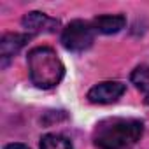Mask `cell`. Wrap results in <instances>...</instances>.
<instances>
[{
	"mask_svg": "<svg viewBox=\"0 0 149 149\" xmlns=\"http://www.w3.org/2000/svg\"><path fill=\"white\" fill-rule=\"evenodd\" d=\"M144 125L132 118H107L93 132L95 146L100 149H130L142 137Z\"/></svg>",
	"mask_w": 149,
	"mask_h": 149,
	"instance_id": "obj_1",
	"label": "cell"
},
{
	"mask_svg": "<svg viewBox=\"0 0 149 149\" xmlns=\"http://www.w3.org/2000/svg\"><path fill=\"white\" fill-rule=\"evenodd\" d=\"M28 70L30 79L37 88L49 90L60 84L65 76V67L54 49L51 47H33L28 53Z\"/></svg>",
	"mask_w": 149,
	"mask_h": 149,
	"instance_id": "obj_2",
	"label": "cell"
},
{
	"mask_svg": "<svg viewBox=\"0 0 149 149\" xmlns=\"http://www.w3.org/2000/svg\"><path fill=\"white\" fill-rule=\"evenodd\" d=\"M93 40H95L93 25L88 23V21H81V19L68 23L63 28V33H61L63 47L68 49V51H74V53L86 51L88 47H91Z\"/></svg>",
	"mask_w": 149,
	"mask_h": 149,
	"instance_id": "obj_3",
	"label": "cell"
},
{
	"mask_svg": "<svg viewBox=\"0 0 149 149\" xmlns=\"http://www.w3.org/2000/svg\"><path fill=\"white\" fill-rule=\"evenodd\" d=\"M125 90L126 86L119 81L98 83L88 91V100L91 104H112L125 93Z\"/></svg>",
	"mask_w": 149,
	"mask_h": 149,
	"instance_id": "obj_4",
	"label": "cell"
},
{
	"mask_svg": "<svg viewBox=\"0 0 149 149\" xmlns=\"http://www.w3.org/2000/svg\"><path fill=\"white\" fill-rule=\"evenodd\" d=\"M21 25L32 33H51V32H56V28L60 26V21L44 13L33 11L23 16Z\"/></svg>",
	"mask_w": 149,
	"mask_h": 149,
	"instance_id": "obj_5",
	"label": "cell"
},
{
	"mask_svg": "<svg viewBox=\"0 0 149 149\" xmlns=\"http://www.w3.org/2000/svg\"><path fill=\"white\" fill-rule=\"evenodd\" d=\"M30 40V35L26 33H7L0 40V58H2V65L6 67L9 58H13L26 42Z\"/></svg>",
	"mask_w": 149,
	"mask_h": 149,
	"instance_id": "obj_6",
	"label": "cell"
},
{
	"mask_svg": "<svg viewBox=\"0 0 149 149\" xmlns=\"http://www.w3.org/2000/svg\"><path fill=\"white\" fill-rule=\"evenodd\" d=\"M91 25H93L95 32L111 35V33H118L121 28H125L126 19L121 14H104V16H97Z\"/></svg>",
	"mask_w": 149,
	"mask_h": 149,
	"instance_id": "obj_7",
	"label": "cell"
},
{
	"mask_svg": "<svg viewBox=\"0 0 149 149\" xmlns=\"http://www.w3.org/2000/svg\"><path fill=\"white\" fill-rule=\"evenodd\" d=\"M132 83L135 84L137 90L144 95V102L149 104V67L147 65H139L130 76Z\"/></svg>",
	"mask_w": 149,
	"mask_h": 149,
	"instance_id": "obj_8",
	"label": "cell"
},
{
	"mask_svg": "<svg viewBox=\"0 0 149 149\" xmlns=\"http://www.w3.org/2000/svg\"><path fill=\"white\" fill-rule=\"evenodd\" d=\"M40 149H74L72 142L60 133H47L40 139Z\"/></svg>",
	"mask_w": 149,
	"mask_h": 149,
	"instance_id": "obj_9",
	"label": "cell"
},
{
	"mask_svg": "<svg viewBox=\"0 0 149 149\" xmlns=\"http://www.w3.org/2000/svg\"><path fill=\"white\" fill-rule=\"evenodd\" d=\"M4 149H30V147L25 146V144H9V146H6Z\"/></svg>",
	"mask_w": 149,
	"mask_h": 149,
	"instance_id": "obj_10",
	"label": "cell"
}]
</instances>
